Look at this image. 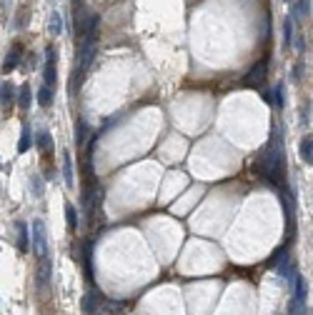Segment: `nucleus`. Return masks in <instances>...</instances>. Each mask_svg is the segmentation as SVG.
<instances>
[{
  "label": "nucleus",
  "mask_w": 313,
  "mask_h": 315,
  "mask_svg": "<svg viewBox=\"0 0 313 315\" xmlns=\"http://www.w3.org/2000/svg\"><path fill=\"white\" fill-rule=\"evenodd\" d=\"M38 148H40V153H53V138H50V133H40L38 135Z\"/></svg>",
  "instance_id": "ddd939ff"
},
{
  "label": "nucleus",
  "mask_w": 313,
  "mask_h": 315,
  "mask_svg": "<svg viewBox=\"0 0 313 315\" xmlns=\"http://www.w3.org/2000/svg\"><path fill=\"white\" fill-rule=\"evenodd\" d=\"M83 5H85V0H73V10H83Z\"/></svg>",
  "instance_id": "412c9836"
},
{
  "label": "nucleus",
  "mask_w": 313,
  "mask_h": 315,
  "mask_svg": "<svg viewBox=\"0 0 313 315\" xmlns=\"http://www.w3.org/2000/svg\"><path fill=\"white\" fill-rule=\"evenodd\" d=\"M15 230H18V250L28 253V248H30V240H28V225H25L23 220H18V223H15Z\"/></svg>",
  "instance_id": "0eeeda50"
},
{
  "label": "nucleus",
  "mask_w": 313,
  "mask_h": 315,
  "mask_svg": "<svg viewBox=\"0 0 313 315\" xmlns=\"http://www.w3.org/2000/svg\"><path fill=\"white\" fill-rule=\"evenodd\" d=\"M253 173L258 178H263L266 183H271L273 188H283L286 183V163H283V150L278 145V140L268 143L260 155L253 160Z\"/></svg>",
  "instance_id": "f257e3e1"
},
{
  "label": "nucleus",
  "mask_w": 313,
  "mask_h": 315,
  "mask_svg": "<svg viewBox=\"0 0 313 315\" xmlns=\"http://www.w3.org/2000/svg\"><path fill=\"white\" fill-rule=\"evenodd\" d=\"M63 175H65V183L73 185V158H70V153H63Z\"/></svg>",
  "instance_id": "9d476101"
},
{
  "label": "nucleus",
  "mask_w": 313,
  "mask_h": 315,
  "mask_svg": "<svg viewBox=\"0 0 313 315\" xmlns=\"http://www.w3.org/2000/svg\"><path fill=\"white\" fill-rule=\"evenodd\" d=\"M65 220H68V228H70V230L78 228V210H75L70 203H65Z\"/></svg>",
  "instance_id": "f8f14e48"
},
{
  "label": "nucleus",
  "mask_w": 313,
  "mask_h": 315,
  "mask_svg": "<svg viewBox=\"0 0 313 315\" xmlns=\"http://www.w3.org/2000/svg\"><path fill=\"white\" fill-rule=\"evenodd\" d=\"M45 85L56 90L58 85V50L50 45L45 53Z\"/></svg>",
  "instance_id": "20e7f679"
},
{
  "label": "nucleus",
  "mask_w": 313,
  "mask_h": 315,
  "mask_svg": "<svg viewBox=\"0 0 313 315\" xmlns=\"http://www.w3.org/2000/svg\"><path fill=\"white\" fill-rule=\"evenodd\" d=\"M61 23H63L61 15H58V13H53V15H50V33H53V35H58V33L63 30Z\"/></svg>",
  "instance_id": "f3484780"
},
{
  "label": "nucleus",
  "mask_w": 313,
  "mask_h": 315,
  "mask_svg": "<svg viewBox=\"0 0 313 315\" xmlns=\"http://www.w3.org/2000/svg\"><path fill=\"white\" fill-rule=\"evenodd\" d=\"M15 100H18V88L13 83H3V88H0V105H3V110H10L15 105Z\"/></svg>",
  "instance_id": "423d86ee"
},
{
  "label": "nucleus",
  "mask_w": 313,
  "mask_h": 315,
  "mask_svg": "<svg viewBox=\"0 0 313 315\" xmlns=\"http://www.w3.org/2000/svg\"><path fill=\"white\" fill-rule=\"evenodd\" d=\"M283 43H286V45L293 43V20H291V18L283 20Z\"/></svg>",
  "instance_id": "dca6fc26"
},
{
  "label": "nucleus",
  "mask_w": 313,
  "mask_h": 315,
  "mask_svg": "<svg viewBox=\"0 0 313 315\" xmlns=\"http://www.w3.org/2000/svg\"><path fill=\"white\" fill-rule=\"evenodd\" d=\"M276 105H278V108L283 105V85H281V83L276 85Z\"/></svg>",
  "instance_id": "6ab92c4d"
},
{
  "label": "nucleus",
  "mask_w": 313,
  "mask_h": 315,
  "mask_svg": "<svg viewBox=\"0 0 313 315\" xmlns=\"http://www.w3.org/2000/svg\"><path fill=\"white\" fill-rule=\"evenodd\" d=\"M288 3H291V0H288Z\"/></svg>",
  "instance_id": "4be33fe9"
},
{
  "label": "nucleus",
  "mask_w": 313,
  "mask_h": 315,
  "mask_svg": "<svg viewBox=\"0 0 313 315\" xmlns=\"http://www.w3.org/2000/svg\"><path fill=\"white\" fill-rule=\"evenodd\" d=\"M293 13H296V18H306L311 13V0H296Z\"/></svg>",
  "instance_id": "4468645a"
},
{
  "label": "nucleus",
  "mask_w": 313,
  "mask_h": 315,
  "mask_svg": "<svg viewBox=\"0 0 313 315\" xmlns=\"http://www.w3.org/2000/svg\"><path fill=\"white\" fill-rule=\"evenodd\" d=\"M33 250L38 255L40 270H45V263H50V258H48V238H45L43 220H33Z\"/></svg>",
  "instance_id": "f03ea898"
},
{
  "label": "nucleus",
  "mask_w": 313,
  "mask_h": 315,
  "mask_svg": "<svg viewBox=\"0 0 313 315\" xmlns=\"http://www.w3.org/2000/svg\"><path fill=\"white\" fill-rule=\"evenodd\" d=\"M30 145H33V135H30V128H28V123H23L20 143H18V153H25V150H28Z\"/></svg>",
  "instance_id": "6e6552de"
},
{
  "label": "nucleus",
  "mask_w": 313,
  "mask_h": 315,
  "mask_svg": "<svg viewBox=\"0 0 313 315\" xmlns=\"http://www.w3.org/2000/svg\"><path fill=\"white\" fill-rule=\"evenodd\" d=\"M20 108H30V103H33V93H30V85H23L20 90H18V100H15Z\"/></svg>",
  "instance_id": "1a4fd4ad"
},
{
  "label": "nucleus",
  "mask_w": 313,
  "mask_h": 315,
  "mask_svg": "<svg viewBox=\"0 0 313 315\" xmlns=\"http://www.w3.org/2000/svg\"><path fill=\"white\" fill-rule=\"evenodd\" d=\"M38 103H40L43 108H48V105H53V88H48V85H43V88H40V93H38Z\"/></svg>",
  "instance_id": "9b49d317"
},
{
  "label": "nucleus",
  "mask_w": 313,
  "mask_h": 315,
  "mask_svg": "<svg viewBox=\"0 0 313 315\" xmlns=\"http://www.w3.org/2000/svg\"><path fill=\"white\" fill-rule=\"evenodd\" d=\"M311 135H306L303 140H301V160L303 163H311Z\"/></svg>",
  "instance_id": "2eb2a0df"
},
{
  "label": "nucleus",
  "mask_w": 313,
  "mask_h": 315,
  "mask_svg": "<svg viewBox=\"0 0 313 315\" xmlns=\"http://www.w3.org/2000/svg\"><path fill=\"white\" fill-rule=\"evenodd\" d=\"M25 25V8L18 10V18H15V28H23Z\"/></svg>",
  "instance_id": "a211bd4d"
},
{
  "label": "nucleus",
  "mask_w": 313,
  "mask_h": 315,
  "mask_svg": "<svg viewBox=\"0 0 313 315\" xmlns=\"http://www.w3.org/2000/svg\"><path fill=\"white\" fill-rule=\"evenodd\" d=\"M20 60H23V45H20V43H15V45L8 50L5 60H3V70H5V73H13V70L20 65Z\"/></svg>",
  "instance_id": "39448f33"
},
{
  "label": "nucleus",
  "mask_w": 313,
  "mask_h": 315,
  "mask_svg": "<svg viewBox=\"0 0 313 315\" xmlns=\"http://www.w3.org/2000/svg\"><path fill=\"white\" fill-rule=\"evenodd\" d=\"M33 193H35V195H43V183H40V178H38V175L33 178Z\"/></svg>",
  "instance_id": "aec40b11"
},
{
  "label": "nucleus",
  "mask_w": 313,
  "mask_h": 315,
  "mask_svg": "<svg viewBox=\"0 0 313 315\" xmlns=\"http://www.w3.org/2000/svg\"><path fill=\"white\" fill-rule=\"evenodd\" d=\"M268 63H271V58H260L258 63L250 68V73L243 78V85H250V88H260L263 83H266V78H268Z\"/></svg>",
  "instance_id": "7ed1b4c3"
}]
</instances>
